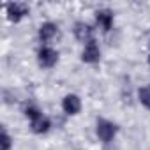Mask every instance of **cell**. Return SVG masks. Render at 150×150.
Instances as JSON below:
<instances>
[{
    "label": "cell",
    "instance_id": "obj_1",
    "mask_svg": "<svg viewBox=\"0 0 150 150\" xmlns=\"http://www.w3.org/2000/svg\"><path fill=\"white\" fill-rule=\"evenodd\" d=\"M117 132H118V125L115 122H111L108 118H97V122H96V134H97L99 141L111 143L115 139Z\"/></svg>",
    "mask_w": 150,
    "mask_h": 150
},
{
    "label": "cell",
    "instance_id": "obj_2",
    "mask_svg": "<svg viewBox=\"0 0 150 150\" xmlns=\"http://www.w3.org/2000/svg\"><path fill=\"white\" fill-rule=\"evenodd\" d=\"M30 13V7L23 2H9L6 4V16L11 23H20L23 18H27Z\"/></svg>",
    "mask_w": 150,
    "mask_h": 150
},
{
    "label": "cell",
    "instance_id": "obj_3",
    "mask_svg": "<svg viewBox=\"0 0 150 150\" xmlns=\"http://www.w3.org/2000/svg\"><path fill=\"white\" fill-rule=\"evenodd\" d=\"M58 62V51L51 46H41L37 50V64L42 69H51Z\"/></svg>",
    "mask_w": 150,
    "mask_h": 150
},
{
    "label": "cell",
    "instance_id": "obj_4",
    "mask_svg": "<svg viewBox=\"0 0 150 150\" xmlns=\"http://www.w3.org/2000/svg\"><path fill=\"white\" fill-rule=\"evenodd\" d=\"M58 35V25L53 21H44L41 23L39 30H37V37L42 42V46H50V42H53Z\"/></svg>",
    "mask_w": 150,
    "mask_h": 150
},
{
    "label": "cell",
    "instance_id": "obj_5",
    "mask_svg": "<svg viewBox=\"0 0 150 150\" xmlns=\"http://www.w3.org/2000/svg\"><path fill=\"white\" fill-rule=\"evenodd\" d=\"M81 108H83V103H81V97L80 96H76V94H67V96H64V99H62V110H64L65 115L76 117V115H80Z\"/></svg>",
    "mask_w": 150,
    "mask_h": 150
},
{
    "label": "cell",
    "instance_id": "obj_6",
    "mask_svg": "<svg viewBox=\"0 0 150 150\" xmlns=\"http://www.w3.org/2000/svg\"><path fill=\"white\" fill-rule=\"evenodd\" d=\"M72 32H74V37H76L80 42H83V44L94 41V28H92V25H88L85 21H76Z\"/></svg>",
    "mask_w": 150,
    "mask_h": 150
},
{
    "label": "cell",
    "instance_id": "obj_7",
    "mask_svg": "<svg viewBox=\"0 0 150 150\" xmlns=\"http://www.w3.org/2000/svg\"><path fill=\"white\" fill-rule=\"evenodd\" d=\"M96 23L103 32H110L115 23V14L111 9H99L96 11Z\"/></svg>",
    "mask_w": 150,
    "mask_h": 150
},
{
    "label": "cell",
    "instance_id": "obj_8",
    "mask_svg": "<svg viewBox=\"0 0 150 150\" xmlns=\"http://www.w3.org/2000/svg\"><path fill=\"white\" fill-rule=\"evenodd\" d=\"M81 60L85 64H97L101 60V48H99L96 39L85 44V48L81 51Z\"/></svg>",
    "mask_w": 150,
    "mask_h": 150
},
{
    "label": "cell",
    "instance_id": "obj_9",
    "mask_svg": "<svg viewBox=\"0 0 150 150\" xmlns=\"http://www.w3.org/2000/svg\"><path fill=\"white\" fill-rule=\"evenodd\" d=\"M50 129H51V120L44 113H41L39 117L30 120V131L34 134H46Z\"/></svg>",
    "mask_w": 150,
    "mask_h": 150
},
{
    "label": "cell",
    "instance_id": "obj_10",
    "mask_svg": "<svg viewBox=\"0 0 150 150\" xmlns=\"http://www.w3.org/2000/svg\"><path fill=\"white\" fill-rule=\"evenodd\" d=\"M138 101H139L146 110H150V85L139 87V90H138Z\"/></svg>",
    "mask_w": 150,
    "mask_h": 150
},
{
    "label": "cell",
    "instance_id": "obj_11",
    "mask_svg": "<svg viewBox=\"0 0 150 150\" xmlns=\"http://www.w3.org/2000/svg\"><path fill=\"white\" fill-rule=\"evenodd\" d=\"M13 148V138L7 132L6 127H2V136H0V150H11Z\"/></svg>",
    "mask_w": 150,
    "mask_h": 150
},
{
    "label": "cell",
    "instance_id": "obj_12",
    "mask_svg": "<svg viewBox=\"0 0 150 150\" xmlns=\"http://www.w3.org/2000/svg\"><path fill=\"white\" fill-rule=\"evenodd\" d=\"M42 111L37 108V106H27L25 108V117L28 118V120H32V118H35V117H39Z\"/></svg>",
    "mask_w": 150,
    "mask_h": 150
},
{
    "label": "cell",
    "instance_id": "obj_13",
    "mask_svg": "<svg viewBox=\"0 0 150 150\" xmlns=\"http://www.w3.org/2000/svg\"><path fill=\"white\" fill-rule=\"evenodd\" d=\"M146 62H148V67H150V55H148V60H146Z\"/></svg>",
    "mask_w": 150,
    "mask_h": 150
}]
</instances>
